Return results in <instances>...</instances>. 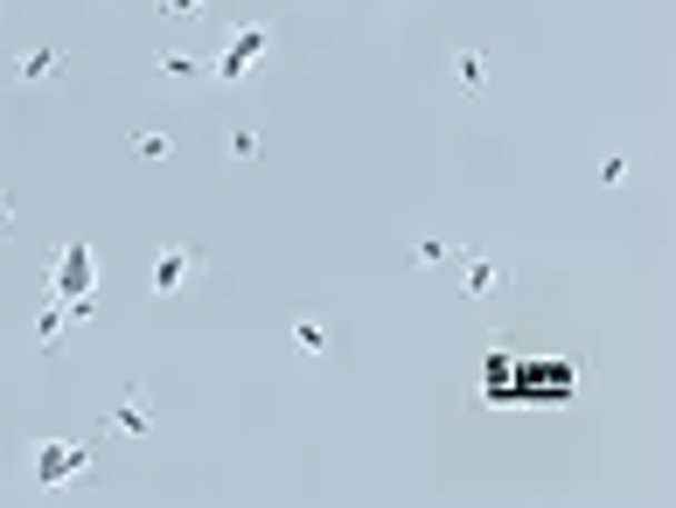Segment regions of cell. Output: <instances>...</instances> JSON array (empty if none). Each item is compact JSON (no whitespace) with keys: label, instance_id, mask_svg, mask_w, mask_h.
<instances>
[{"label":"cell","instance_id":"cell-9","mask_svg":"<svg viewBox=\"0 0 676 508\" xmlns=\"http://www.w3.org/2000/svg\"><path fill=\"white\" fill-rule=\"evenodd\" d=\"M63 335H70V307H63V300H49V307L36 313V349H42V356H57V349H63Z\"/></svg>","mask_w":676,"mask_h":508},{"label":"cell","instance_id":"cell-18","mask_svg":"<svg viewBox=\"0 0 676 508\" xmlns=\"http://www.w3.org/2000/svg\"><path fill=\"white\" fill-rule=\"evenodd\" d=\"M161 14H202V0H153Z\"/></svg>","mask_w":676,"mask_h":508},{"label":"cell","instance_id":"cell-10","mask_svg":"<svg viewBox=\"0 0 676 508\" xmlns=\"http://www.w3.org/2000/svg\"><path fill=\"white\" fill-rule=\"evenodd\" d=\"M460 251L467 245H454V237H419V245H411V265H419V272H439V265H460Z\"/></svg>","mask_w":676,"mask_h":508},{"label":"cell","instance_id":"cell-17","mask_svg":"<svg viewBox=\"0 0 676 508\" xmlns=\"http://www.w3.org/2000/svg\"><path fill=\"white\" fill-rule=\"evenodd\" d=\"M14 230H21V223H14V196H0V245H8Z\"/></svg>","mask_w":676,"mask_h":508},{"label":"cell","instance_id":"cell-14","mask_svg":"<svg viewBox=\"0 0 676 508\" xmlns=\"http://www.w3.org/2000/svg\"><path fill=\"white\" fill-rule=\"evenodd\" d=\"M223 153H230V160H258V132H251V126H230V132H223Z\"/></svg>","mask_w":676,"mask_h":508},{"label":"cell","instance_id":"cell-1","mask_svg":"<svg viewBox=\"0 0 676 508\" xmlns=\"http://www.w3.org/2000/svg\"><path fill=\"white\" fill-rule=\"evenodd\" d=\"M579 397V362L558 356V349H488L481 362V405H537V411H551V405H571Z\"/></svg>","mask_w":676,"mask_h":508},{"label":"cell","instance_id":"cell-16","mask_svg":"<svg viewBox=\"0 0 676 508\" xmlns=\"http://www.w3.org/2000/svg\"><path fill=\"white\" fill-rule=\"evenodd\" d=\"M628 175H635V160H628V153H607V160H600V189H620Z\"/></svg>","mask_w":676,"mask_h":508},{"label":"cell","instance_id":"cell-2","mask_svg":"<svg viewBox=\"0 0 676 508\" xmlns=\"http://www.w3.org/2000/svg\"><path fill=\"white\" fill-rule=\"evenodd\" d=\"M272 42H279V36H272V21H238V29L223 36V49H217L210 77H217V84H245V77L272 57Z\"/></svg>","mask_w":676,"mask_h":508},{"label":"cell","instance_id":"cell-7","mask_svg":"<svg viewBox=\"0 0 676 508\" xmlns=\"http://www.w3.org/2000/svg\"><path fill=\"white\" fill-rule=\"evenodd\" d=\"M509 279H516L509 258H496V251H460V292H467V300H496Z\"/></svg>","mask_w":676,"mask_h":508},{"label":"cell","instance_id":"cell-8","mask_svg":"<svg viewBox=\"0 0 676 508\" xmlns=\"http://www.w3.org/2000/svg\"><path fill=\"white\" fill-rule=\"evenodd\" d=\"M106 432H126V439H153V405H147V390L140 384H126L112 397V411H106Z\"/></svg>","mask_w":676,"mask_h":508},{"label":"cell","instance_id":"cell-6","mask_svg":"<svg viewBox=\"0 0 676 508\" xmlns=\"http://www.w3.org/2000/svg\"><path fill=\"white\" fill-rule=\"evenodd\" d=\"M63 70H70V49H63V42H29V49L14 57V84H21V91H49Z\"/></svg>","mask_w":676,"mask_h":508},{"label":"cell","instance_id":"cell-11","mask_svg":"<svg viewBox=\"0 0 676 508\" xmlns=\"http://www.w3.org/2000/svg\"><path fill=\"white\" fill-rule=\"evenodd\" d=\"M153 77H181V84H196V77H210V63L189 57V49H161V57H153Z\"/></svg>","mask_w":676,"mask_h":508},{"label":"cell","instance_id":"cell-4","mask_svg":"<svg viewBox=\"0 0 676 508\" xmlns=\"http://www.w3.org/2000/svg\"><path fill=\"white\" fill-rule=\"evenodd\" d=\"M91 286H98L91 237H63V245L49 251V300H91Z\"/></svg>","mask_w":676,"mask_h":508},{"label":"cell","instance_id":"cell-3","mask_svg":"<svg viewBox=\"0 0 676 508\" xmlns=\"http://www.w3.org/2000/svg\"><path fill=\"white\" fill-rule=\"evenodd\" d=\"M91 460H98V446H91V439H42L29 480H36L42 495H57V488H70V480H84Z\"/></svg>","mask_w":676,"mask_h":508},{"label":"cell","instance_id":"cell-13","mask_svg":"<svg viewBox=\"0 0 676 508\" xmlns=\"http://www.w3.org/2000/svg\"><path fill=\"white\" fill-rule=\"evenodd\" d=\"M294 341H300V356H328V328H321L315 313H300V320H294Z\"/></svg>","mask_w":676,"mask_h":508},{"label":"cell","instance_id":"cell-15","mask_svg":"<svg viewBox=\"0 0 676 508\" xmlns=\"http://www.w3.org/2000/svg\"><path fill=\"white\" fill-rule=\"evenodd\" d=\"M168 153H175L168 132H133V160H168Z\"/></svg>","mask_w":676,"mask_h":508},{"label":"cell","instance_id":"cell-5","mask_svg":"<svg viewBox=\"0 0 676 508\" xmlns=\"http://www.w3.org/2000/svg\"><path fill=\"white\" fill-rule=\"evenodd\" d=\"M196 272H202V251L196 245H161V251H153V265H147V292H153V300H175V292L196 286Z\"/></svg>","mask_w":676,"mask_h":508},{"label":"cell","instance_id":"cell-12","mask_svg":"<svg viewBox=\"0 0 676 508\" xmlns=\"http://www.w3.org/2000/svg\"><path fill=\"white\" fill-rule=\"evenodd\" d=\"M454 77L467 91H481L488 84V49H454Z\"/></svg>","mask_w":676,"mask_h":508}]
</instances>
